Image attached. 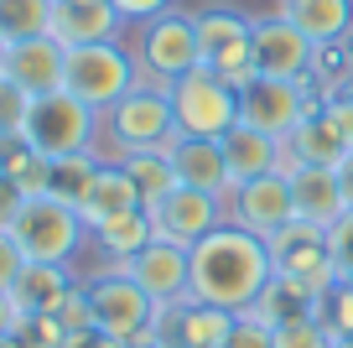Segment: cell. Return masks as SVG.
<instances>
[{
  "mask_svg": "<svg viewBox=\"0 0 353 348\" xmlns=\"http://www.w3.org/2000/svg\"><path fill=\"white\" fill-rule=\"evenodd\" d=\"M276 265H270V240L250 234L239 224H219L188 250V296L223 312H250L260 291L270 286Z\"/></svg>",
  "mask_w": 353,
  "mask_h": 348,
  "instance_id": "obj_1",
  "label": "cell"
},
{
  "mask_svg": "<svg viewBox=\"0 0 353 348\" xmlns=\"http://www.w3.org/2000/svg\"><path fill=\"white\" fill-rule=\"evenodd\" d=\"M21 135L47 156V162L88 156V151H99V141H104V115H99V109H88L83 99H73L68 88H52V94L32 99V115H26Z\"/></svg>",
  "mask_w": 353,
  "mask_h": 348,
  "instance_id": "obj_2",
  "label": "cell"
},
{
  "mask_svg": "<svg viewBox=\"0 0 353 348\" xmlns=\"http://www.w3.org/2000/svg\"><path fill=\"white\" fill-rule=\"evenodd\" d=\"M130 52H135V68H141V84H176L182 73L203 63V47H198V26H192V11H161L151 21H135L130 32Z\"/></svg>",
  "mask_w": 353,
  "mask_h": 348,
  "instance_id": "obj_3",
  "label": "cell"
},
{
  "mask_svg": "<svg viewBox=\"0 0 353 348\" xmlns=\"http://www.w3.org/2000/svg\"><path fill=\"white\" fill-rule=\"evenodd\" d=\"M141 84L130 42H88V47H68V68H63V88L73 99H83L88 109H114L130 88Z\"/></svg>",
  "mask_w": 353,
  "mask_h": 348,
  "instance_id": "obj_4",
  "label": "cell"
},
{
  "mask_svg": "<svg viewBox=\"0 0 353 348\" xmlns=\"http://www.w3.org/2000/svg\"><path fill=\"white\" fill-rule=\"evenodd\" d=\"M11 234H16L26 260H42V265H73L78 250L88 244L83 213L73 203H63V197H52V193L26 197L16 224H11Z\"/></svg>",
  "mask_w": 353,
  "mask_h": 348,
  "instance_id": "obj_5",
  "label": "cell"
},
{
  "mask_svg": "<svg viewBox=\"0 0 353 348\" xmlns=\"http://www.w3.org/2000/svg\"><path fill=\"white\" fill-rule=\"evenodd\" d=\"M176 141V115L166 88L156 84H135L114 109H104V151L125 156V151H161Z\"/></svg>",
  "mask_w": 353,
  "mask_h": 348,
  "instance_id": "obj_6",
  "label": "cell"
},
{
  "mask_svg": "<svg viewBox=\"0 0 353 348\" xmlns=\"http://www.w3.org/2000/svg\"><path fill=\"white\" fill-rule=\"evenodd\" d=\"M176 115V135H203V141H223V135L239 125V88L223 84L213 68H192L176 84H166Z\"/></svg>",
  "mask_w": 353,
  "mask_h": 348,
  "instance_id": "obj_7",
  "label": "cell"
},
{
  "mask_svg": "<svg viewBox=\"0 0 353 348\" xmlns=\"http://www.w3.org/2000/svg\"><path fill=\"white\" fill-rule=\"evenodd\" d=\"M88 307H94V327L114 333L120 343H151V317H156V296L141 291L125 265H99L94 276H83Z\"/></svg>",
  "mask_w": 353,
  "mask_h": 348,
  "instance_id": "obj_8",
  "label": "cell"
},
{
  "mask_svg": "<svg viewBox=\"0 0 353 348\" xmlns=\"http://www.w3.org/2000/svg\"><path fill=\"white\" fill-rule=\"evenodd\" d=\"M317 109H322V94L312 78H254V84L239 88V120L276 135V141H286Z\"/></svg>",
  "mask_w": 353,
  "mask_h": 348,
  "instance_id": "obj_9",
  "label": "cell"
},
{
  "mask_svg": "<svg viewBox=\"0 0 353 348\" xmlns=\"http://www.w3.org/2000/svg\"><path fill=\"white\" fill-rule=\"evenodd\" d=\"M270 265H276V276H291V281L312 286V291H327L338 281L327 229L307 224V218H291L281 234H270Z\"/></svg>",
  "mask_w": 353,
  "mask_h": 348,
  "instance_id": "obj_10",
  "label": "cell"
},
{
  "mask_svg": "<svg viewBox=\"0 0 353 348\" xmlns=\"http://www.w3.org/2000/svg\"><path fill=\"white\" fill-rule=\"evenodd\" d=\"M145 213H151L156 240L182 244V250H192V244H198L203 234H213L219 224H229V213H223V197L198 193V187H182V182H176L166 197H156V203L145 208Z\"/></svg>",
  "mask_w": 353,
  "mask_h": 348,
  "instance_id": "obj_11",
  "label": "cell"
},
{
  "mask_svg": "<svg viewBox=\"0 0 353 348\" xmlns=\"http://www.w3.org/2000/svg\"><path fill=\"white\" fill-rule=\"evenodd\" d=\"M229 327H234V312L208 307L198 296H176V302L156 307L151 343H161V348H223Z\"/></svg>",
  "mask_w": 353,
  "mask_h": 348,
  "instance_id": "obj_12",
  "label": "cell"
},
{
  "mask_svg": "<svg viewBox=\"0 0 353 348\" xmlns=\"http://www.w3.org/2000/svg\"><path fill=\"white\" fill-rule=\"evenodd\" d=\"M223 213H229V224L250 229V234H260V240L281 234V229L296 218L286 172H265V177H250V182H234V193L223 197Z\"/></svg>",
  "mask_w": 353,
  "mask_h": 348,
  "instance_id": "obj_13",
  "label": "cell"
},
{
  "mask_svg": "<svg viewBox=\"0 0 353 348\" xmlns=\"http://www.w3.org/2000/svg\"><path fill=\"white\" fill-rule=\"evenodd\" d=\"M254 63H260V78H307L312 73V52L317 47L286 21V16L270 6L265 16H254Z\"/></svg>",
  "mask_w": 353,
  "mask_h": 348,
  "instance_id": "obj_14",
  "label": "cell"
},
{
  "mask_svg": "<svg viewBox=\"0 0 353 348\" xmlns=\"http://www.w3.org/2000/svg\"><path fill=\"white\" fill-rule=\"evenodd\" d=\"M125 16L114 0H52V21L47 37H57L63 47H88V42H120Z\"/></svg>",
  "mask_w": 353,
  "mask_h": 348,
  "instance_id": "obj_15",
  "label": "cell"
},
{
  "mask_svg": "<svg viewBox=\"0 0 353 348\" xmlns=\"http://www.w3.org/2000/svg\"><path fill=\"white\" fill-rule=\"evenodd\" d=\"M63 68H68V47L42 32V37H26V42H6L0 73L16 78L26 94H52V88H63Z\"/></svg>",
  "mask_w": 353,
  "mask_h": 348,
  "instance_id": "obj_16",
  "label": "cell"
},
{
  "mask_svg": "<svg viewBox=\"0 0 353 348\" xmlns=\"http://www.w3.org/2000/svg\"><path fill=\"white\" fill-rule=\"evenodd\" d=\"M166 151H172V166H176V182L182 187H198V193H213V197L234 193V172H229V156H223V141L176 135Z\"/></svg>",
  "mask_w": 353,
  "mask_h": 348,
  "instance_id": "obj_17",
  "label": "cell"
},
{
  "mask_svg": "<svg viewBox=\"0 0 353 348\" xmlns=\"http://www.w3.org/2000/svg\"><path fill=\"white\" fill-rule=\"evenodd\" d=\"M125 271L141 281V291L161 302H176V296H188V250L182 244H166V240H151L135 260H125Z\"/></svg>",
  "mask_w": 353,
  "mask_h": 348,
  "instance_id": "obj_18",
  "label": "cell"
},
{
  "mask_svg": "<svg viewBox=\"0 0 353 348\" xmlns=\"http://www.w3.org/2000/svg\"><path fill=\"white\" fill-rule=\"evenodd\" d=\"M291 203H296V218L307 224L332 229L348 208H343V187H338V166H291Z\"/></svg>",
  "mask_w": 353,
  "mask_h": 348,
  "instance_id": "obj_19",
  "label": "cell"
},
{
  "mask_svg": "<svg viewBox=\"0 0 353 348\" xmlns=\"http://www.w3.org/2000/svg\"><path fill=\"white\" fill-rule=\"evenodd\" d=\"M83 281L73 265H42V260H26V271L16 276L11 286V302L21 307V317H52L57 307L68 302V291Z\"/></svg>",
  "mask_w": 353,
  "mask_h": 348,
  "instance_id": "obj_20",
  "label": "cell"
},
{
  "mask_svg": "<svg viewBox=\"0 0 353 348\" xmlns=\"http://www.w3.org/2000/svg\"><path fill=\"white\" fill-rule=\"evenodd\" d=\"M130 208H145L141 193H135V182H130V172H125L114 156H104L94 182H88V193H83V203H78V213H83L88 229H99L104 218H120V213H130Z\"/></svg>",
  "mask_w": 353,
  "mask_h": 348,
  "instance_id": "obj_21",
  "label": "cell"
},
{
  "mask_svg": "<svg viewBox=\"0 0 353 348\" xmlns=\"http://www.w3.org/2000/svg\"><path fill=\"white\" fill-rule=\"evenodd\" d=\"M276 11L307 37L312 47L338 42L353 32V0H276Z\"/></svg>",
  "mask_w": 353,
  "mask_h": 348,
  "instance_id": "obj_22",
  "label": "cell"
},
{
  "mask_svg": "<svg viewBox=\"0 0 353 348\" xmlns=\"http://www.w3.org/2000/svg\"><path fill=\"white\" fill-rule=\"evenodd\" d=\"M223 156H229L234 182H250V177L281 172L286 141H276V135H265V130H254V125H244V120H239L229 135H223Z\"/></svg>",
  "mask_w": 353,
  "mask_h": 348,
  "instance_id": "obj_23",
  "label": "cell"
},
{
  "mask_svg": "<svg viewBox=\"0 0 353 348\" xmlns=\"http://www.w3.org/2000/svg\"><path fill=\"white\" fill-rule=\"evenodd\" d=\"M151 240H156V229H151V213H145V208H130V213L104 218L99 229H88V244L104 255V265L135 260V255H141Z\"/></svg>",
  "mask_w": 353,
  "mask_h": 348,
  "instance_id": "obj_24",
  "label": "cell"
},
{
  "mask_svg": "<svg viewBox=\"0 0 353 348\" xmlns=\"http://www.w3.org/2000/svg\"><path fill=\"white\" fill-rule=\"evenodd\" d=\"M343 156H348L343 135L332 130L322 115H307V120H301L296 130L286 135V156H281V172H291V166H338Z\"/></svg>",
  "mask_w": 353,
  "mask_h": 348,
  "instance_id": "obj_25",
  "label": "cell"
},
{
  "mask_svg": "<svg viewBox=\"0 0 353 348\" xmlns=\"http://www.w3.org/2000/svg\"><path fill=\"white\" fill-rule=\"evenodd\" d=\"M192 26H198L203 63H213V57H223L229 47L250 42V32H254V16H250V11H239V6H223V0H213V6L192 11Z\"/></svg>",
  "mask_w": 353,
  "mask_h": 348,
  "instance_id": "obj_26",
  "label": "cell"
},
{
  "mask_svg": "<svg viewBox=\"0 0 353 348\" xmlns=\"http://www.w3.org/2000/svg\"><path fill=\"white\" fill-rule=\"evenodd\" d=\"M265 327H281V322H296V317H322V291L291 281V276H270V286L260 291V302L250 307Z\"/></svg>",
  "mask_w": 353,
  "mask_h": 348,
  "instance_id": "obj_27",
  "label": "cell"
},
{
  "mask_svg": "<svg viewBox=\"0 0 353 348\" xmlns=\"http://www.w3.org/2000/svg\"><path fill=\"white\" fill-rule=\"evenodd\" d=\"M0 172L16 177L26 197H42L47 182H52V162H47L26 135H0Z\"/></svg>",
  "mask_w": 353,
  "mask_h": 348,
  "instance_id": "obj_28",
  "label": "cell"
},
{
  "mask_svg": "<svg viewBox=\"0 0 353 348\" xmlns=\"http://www.w3.org/2000/svg\"><path fill=\"white\" fill-rule=\"evenodd\" d=\"M114 162L130 172V182H135V193H141L145 208L176 187V166H172V151H166V146L161 151H125V156H114Z\"/></svg>",
  "mask_w": 353,
  "mask_h": 348,
  "instance_id": "obj_29",
  "label": "cell"
},
{
  "mask_svg": "<svg viewBox=\"0 0 353 348\" xmlns=\"http://www.w3.org/2000/svg\"><path fill=\"white\" fill-rule=\"evenodd\" d=\"M312 84H317V94H343V84L353 78V32L338 37V42H322L317 52H312Z\"/></svg>",
  "mask_w": 353,
  "mask_h": 348,
  "instance_id": "obj_30",
  "label": "cell"
},
{
  "mask_svg": "<svg viewBox=\"0 0 353 348\" xmlns=\"http://www.w3.org/2000/svg\"><path fill=\"white\" fill-rule=\"evenodd\" d=\"M52 21V0H0V42L42 37Z\"/></svg>",
  "mask_w": 353,
  "mask_h": 348,
  "instance_id": "obj_31",
  "label": "cell"
},
{
  "mask_svg": "<svg viewBox=\"0 0 353 348\" xmlns=\"http://www.w3.org/2000/svg\"><path fill=\"white\" fill-rule=\"evenodd\" d=\"M99 162H104L99 151H88V156H63V162H52V182H47V193L78 208V203H83V193H88V182H94V172H99Z\"/></svg>",
  "mask_w": 353,
  "mask_h": 348,
  "instance_id": "obj_32",
  "label": "cell"
},
{
  "mask_svg": "<svg viewBox=\"0 0 353 348\" xmlns=\"http://www.w3.org/2000/svg\"><path fill=\"white\" fill-rule=\"evenodd\" d=\"M276 348H332V327L322 317H296V322H281L270 327Z\"/></svg>",
  "mask_w": 353,
  "mask_h": 348,
  "instance_id": "obj_33",
  "label": "cell"
},
{
  "mask_svg": "<svg viewBox=\"0 0 353 348\" xmlns=\"http://www.w3.org/2000/svg\"><path fill=\"white\" fill-rule=\"evenodd\" d=\"M32 99H37V94H26V88L16 84V78H6V73H0V135H21V130H26Z\"/></svg>",
  "mask_w": 353,
  "mask_h": 348,
  "instance_id": "obj_34",
  "label": "cell"
},
{
  "mask_svg": "<svg viewBox=\"0 0 353 348\" xmlns=\"http://www.w3.org/2000/svg\"><path fill=\"white\" fill-rule=\"evenodd\" d=\"M16 343L21 348H63L68 333H63L57 317H21V322H16Z\"/></svg>",
  "mask_w": 353,
  "mask_h": 348,
  "instance_id": "obj_35",
  "label": "cell"
},
{
  "mask_svg": "<svg viewBox=\"0 0 353 348\" xmlns=\"http://www.w3.org/2000/svg\"><path fill=\"white\" fill-rule=\"evenodd\" d=\"M57 322H63V333L73 338V333H88V327H94V307H88V291H83V281L73 286V291H68V302L57 307Z\"/></svg>",
  "mask_w": 353,
  "mask_h": 348,
  "instance_id": "obj_36",
  "label": "cell"
},
{
  "mask_svg": "<svg viewBox=\"0 0 353 348\" xmlns=\"http://www.w3.org/2000/svg\"><path fill=\"white\" fill-rule=\"evenodd\" d=\"M223 348H276V338H270V327L254 312H239L234 327H229V338H223Z\"/></svg>",
  "mask_w": 353,
  "mask_h": 348,
  "instance_id": "obj_37",
  "label": "cell"
},
{
  "mask_svg": "<svg viewBox=\"0 0 353 348\" xmlns=\"http://www.w3.org/2000/svg\"><path fill=\"white\" fill-rule=\"evenodd\" d=\"M327 244H332V265H338V276L353 281V208L327 229Z\"/></svg>",
  "mask_w": 353,
  "mask_h": 348,
  "instance_id": "obj_38",
  "label": "cell"
},
{
  "mask_svg": "<svg viewBox=\"0 0 353 348\" xmlns=\"http://www.w3.org/2000/svg\"><path fill=\"white\" fill-rule=\"evenodd\" d=\"M317 115H322V120H327L332 130L343 135V146L353 151V99H348V94H327V99H322V109H317Z\"/></svg>",
  "mask_w": 353,
  "mask_h": 348,
  "instance_id": "obj_39",
  "label": "cell"
},
{
  "mask_svg": "<svg viewBox=\"0 0 353 348\" xmlns=\"http://www.w3.org/2000/svg\"><path fill=\"white\" fill-rule=\"evenodd\" d=\"M21 271H26L21 244H16V234H11V229H0V291H11Z\"/></svg>",
  "mask_w": 353,
  "mask_h": 348,
  "instance_id": "obj_40",
  "label": "cell"
},
{
  "mask_svg": "<svg viewBox=\"0 0 353 348\" xmlns=\"http://www.w3.org/2000/svg\"><path fill=\"white\" fill-rule=\"evenodd\" d=\"M21 203H26L21 182L0 172V229H11V224H16V213H21Z\"/></svg>",
  "mask_w": 353,
  "mask_h": 348,
  "instance_id": "obj_41",
  "label": "cell"
},
{
  "mask_svg": "<svg viewBox=\"0 0 353 348\" xmlns=\"http://www.w3.org/2000/svg\"><path fill=\"white\" fill-rule=\"evenodd\" d=\"M114 6H120V16L125 21H151V16H161V11H172L176 0H114Z\"/></svg>",
  "mask_w": 353,
  "mask_h": 348,
  "instance_id": "obj_42",
  "label": "cell"
},
{
  "mask_svg": "<svg viewBox=\"0 0 353 348\" xmlns=\"http://www.w3.org/2000/svg\"><path fill=\"white\" fill-rule=\"evenodd\" d=\"M63 348H130V343H120V338L104 333V327H88V333H73Z\"/></svg>",
  "mask_w": 353,
  "mask_h": 348,
  "instance_id": "obj_43",
  "label": "cell"
},
{
  "mask_svg": "<svg viewBox=\"0 0 353 348\" xmlns=\"http://www.w3.org/2000/svg\"><path fill=\"white\" fill-rule=\"evenodd\" d=\"M338 187H343V208H353V151L338 162Z\"/></svg>",
  "mask_w": 353,
  "mask_h": 348,
  "instance_id": "obj_44",
  "label": "cell"
},
{
  "mask_svg": "<svg viewBox=\"0 0 353 348\" xmlns=\"http://www.w3.org/2000/svg\"><path fill=\"white\" fill-rule=\"evenodd\" d=\"M0 348H21V343H16V333H0Z\"/></svg>",
  "mask_w": 353,
  "mask_h": 348,
  "instance_id": "obj_45",
  "label": "cell"
},
{
  "mask_svg": "<svg viewBox=\"0 0 353 348\" xmlns=\"http://www.w3.org/2000/svg\"><path fill=\"white\" fill-rule=\"evenodd\" d=\"M332 348H353V338H332Z\"/></svg>",
  "mask_w": 353,
  "mask_h": 348,
  "instance_id": "obj_46",
  "label": "cell"
},
{
  "mask_svg": "<svg viewBox=\"0 0 353 348\" xmlns=\"http://www.w3.org/2000/svg\"><path fill=\"white\" fill-rule=\"evenodd\" d=\"M343 94H348V99H353V78H348V84H343Z\"/></svg>",
  "mask_w": 353,
  "mask_h": 348,
  "instance_id": "obj_47",
  "label": "cell"
},
{
  "mask_svg": "<svg viewBox=\"0 0 353 348\" xmlns=\"http://www.w3.org/2000/svg\"><path fill=\"white\" fill-rule=\"evenodd\" d=\"M130 348H161V343H130Z\"/></svg>",
  "mask_w": 353,
  "mask_h": 348,
  "instance_id": "obj_48",
  "label": "cell"
},
{
  "mask_svg": "<svg viewBox=\"0 0 353 348\" xmlns=\"http://www.w3.org/2000/svg\"><path fill=\"white\" fill-rule=\"evenodd\" d=\"M0 63H6V42H0Z\"/></svg>",
  "mask_w": 353,
  "mask_h": 348,
  "instance_id": "obj_49",
  "label": "cell"
},
{
  "mask_svg": "<svg viewBox=\"0 0 353 348\" xmlns=\"http://www.w3.org/2000/svg\"><path fill=\"white\" fill-rule=\"evenodd\" d=\"M270 6H276V0H270Z\"/></svg>",
  "mask_w": 353,
  "mask_h": 348,
  "instance_id": "obj_50",
  "label": "cell"
}]
</instances>
